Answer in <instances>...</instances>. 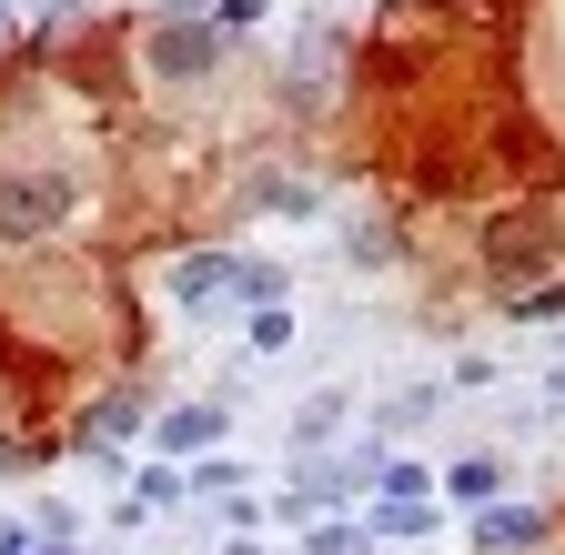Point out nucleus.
Returning a JSON list of instances; mask_svg holds the SVG:
<instances>
[{"label": "nucleus", "mask_w": 565, "mask_h": 555, "mask_svg": "<svg viewBox=\"0 0 565 555\" xmlns=\"http://www.w3.org/2000/svg\"><path fill=\"white\" fill-rule=\"evenodd\" d=\"M484 253H494V273H545V253H555V223L545 213H505L484 233Z\"/></svg>", "instance_id": "nucleus-1"}]
</instances>
